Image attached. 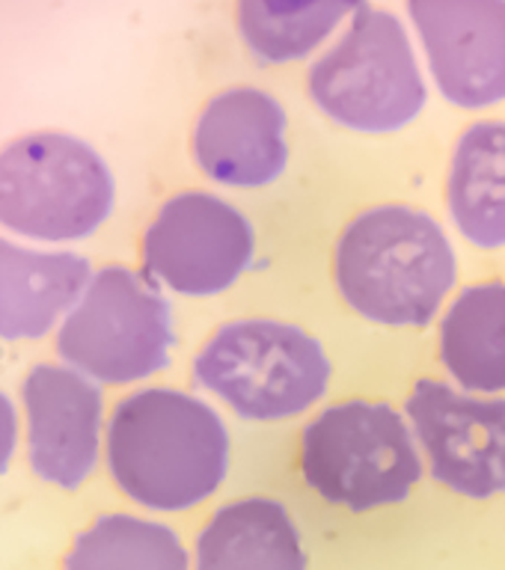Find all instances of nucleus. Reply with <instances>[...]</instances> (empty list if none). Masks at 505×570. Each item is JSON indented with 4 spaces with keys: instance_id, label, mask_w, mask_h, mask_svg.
<instances>
[{
    "instance_id": "nucleus-14",
    "label": "nucleus",
    "mask_w": 505,
    "mask_h": 570,
    "mask_svg": "<svg viewBox=\"0 0 505 570\" xmlns=\"http://www.w3.org/2000/svg\"><path fill=\"white\" fill-rule=\"evenodd\" d=\"M196 570H307V552L280 502L250 497L214 511L196 541Z\"/></svg>"
},
{
    "instance_id": "nucleus-7",
    "label": "nucleus",
    "mask_w": 505,
    "mask_h": 570,
    "mask_svg": "<svg viewBox=\"0 0 505 570\" xmlns=\"http://www.w3.org/2000/svg\"><path fill=\"white\" fill-rule=\"evenodd\" d=\"M310 98L355 131H399L426 107V80L405 27L392 12L363 7L348 33L307 78Z\"/></svg>"
},
{
    "instance_id": "nucleus-2",
    "label": "nucleus",
    "mask_w": 505,
    "mask_h": 570,
    "mask_svg": "<svg viewBox=\"0 0 505 570\" xmlns=\"http://www.w3.org/2000/svg\"><path fill=\"white\" fill-rule=\"evenodd\" d=\"M339 294L363 318L426 327L458 276L444 229L408 205L369 208L348 223L333 256Z\"/></svg>"
},
{
    "instance_id": "nucleus-1",
    "label": "nucleus",
    "mask_w": 505,
    "mask_h": 570,
    "mask_svg": "<svg viewBox=\"0 0 505 570\" xmlns=\"http://www.w3.org/2000/svg\"><path fill=\"white\" fill-rule=\"evenodd\" d=\"M110 479L149 511H185L212 497L230 470V434L205 401L152 386L123 399L107 422Z\"/></svg>"
},
{
    "instance_id": "nucleus-18",
    "label": "nucleus",
    "mask_w": 505,
    "mask_h": 570,
    "mask_svg": "<svg viewBox=\"0 0 505 570\" xmlns=\"http://www.w3.org/2000/svg\"><path fill=\"white\" fill-rule=\"evenodd\" d=\"M187 550L164 523L105 514L71 541L62 570H187Z\"/></svg>"
},
{
    "instance_id": "nucleus-10",
    "label": "nucleus",
    "mask_w": 505,
    "mask_h": 570,
    "mask_svg": "<svg viewBox=\"0 0 505 570\" xmlns=\"http://www.w3.org/2000/svg\"><path fill=\"white\" fill-rule=\"evenodd\" d=\"M27 461L36 479L75 490L101 454L105 399L96 381L66 363H39L21 383Z\"/></svg>"
},
{
    "instance_id": "nucleus-13",
    "label": "nucleus",
    "mask_w": 505,
    "mask_h": 570,
    "mask_svg": "<svg viewBox=\"0 0 505 570\" xmlns=\"http://www.w3.org/2000/svg\"><path fill=\"white\" fill-rule=\"evenodd\" d=\"M89 279L93 267L71 249L0 238V338L36 342L60 330Z\"/></svg>"
},
{
    "instance_id": "nucleus-12",
    "label": "nucleus",
    "mask_w": 505,
    "mask_h": 570,
    "mask_svg": "<svg viewBox=\"0 0 505 570\" xmlns=\"http://www.w3.org/2000/svg\"><path fill=\"white\" fill-rule=\"evenodd\" d=\"M285 110L256 87L214 96L194 128V158L217 185L265 187L289 164Z\"/></svg>"
},
{
    "instance_id": "nucleus-16",
    "label": "nucleus",
    "mask_w": 505,
    "mask_h": 570,
    "mask_svg": "<svg viewBox=\"0 0 505 570\" xmlns=\"http://www.w3.org/2000/svg\"><path fill=\"white\" fill-rule=\"evenodd\" d=\"M440 360L473 392L505 390V283L464 288L440 324Z\"/></svg>"
},
{
    "instance_id": "nucleus-3",
    "label": "nucleus",
    "mask_w": 505,
    "mask_h": 570,
    "mask_svg": "<svg viewBox=\"0 0 505 570\" xmlns=\"http://www.w3.org/2000/svg\"><path fill=\"white\" fill-rule=\"evenodd\" d=\"M116 181L80 137L36 131L0 151V226L48 247L75 244L105 226Z\"/></svg>"
},
{
    "instance_id": "nucleus-9",
    "label": "nucleus",
    "mask_w": 505,
    "mask_h": 570,
    "mask_svg": "<svg viewBox=\"0 0 505 570\" xmlns=\"http://www.w3.org/2000/svg\"><path fill=\"white\" fill-rule=\"evenodd\" d=\"M408 416L440 484L470 499L505 493L503 399H473L449 383L419 381Z\"/></svg>"
},
{
    "instance_id": "nucleus-17",
    "label": "nucleus",
    "mask_w": 505,
    "mask_h": 570,
    "mask_svg": "<svg viewBox=\"0 0 505 570\" xmlns=\"http://www.w3.org/2000/svg\"><path fill=\"white\" fill-rule=\"evenodd\" d=\"M363 7L366 0H239V33L259 60L292 62Z\"/></svg>"
},
{
    "instance_id": "nucleus-8",
    "label": "nucleus",
    "mask_w": 505,
    "mask_h": 570,
    "mask_svg": "<svg viewBox=\"0 0 505 570\" xmlns=\"http://www.w3.org/2000/svg\"><path fill=\"white\" fill-rule=\"evenodd\" d=\"M253 247V226L239 208L203 190H185L161 205L143 232V274L169 292L208 297L247 271Z\"/></svg>"
},
{
    "instance_id": "nucleus-11",
    "label": "nucleus",
    "mask_w": 505,
    "mask_h": 570,
    "mask_svg": "<svg viewBox=\"0 0 505 570\" xmlns=\"http://www.w3.org/2000/svg\"><path fill=\"white\" fill-rule=\"evenodd\" d=\"M437 89L458 107L505 98V0H408Z\"/></svg>"
},
{
    "instance_id": "nucleus-6",
    "label": "nucleus",
    "mask_w": 505,
    "mask_h": 570,
    "mask_svg": "<svg viewBox=\"0 0 505 570\" xmlns=\"http://www.w3.org/2000/svg\"><path fill=\"white\" fill-rule=\"evenodd\" d=\"M173 315L146 274L110 265L93 274L87 292L57 330V354L89 381H146L167 368Z\"/></svg>"
},
{
    "instance_id": "nucleus-4",
    "label": "nucleus",
    "mask_w": 505,
    "mask_h": 570,
    "mask_svg": "<svg viewBox=\"0 0 505 570\" xmlns=\"http://www.w3.org/2000/svg\"><path fill=\"white\" fill-rule=\"evenodd\" d=\"M194 377L239 416L274 422L298 416L324 395L330 360L319 338L294 324L232 321L196 354Z\"/></svg>"
},
{
    "instance_id": "nucleus-19",
    "label": "nucleus",
    "mask_w": 505,
    "mask_h": 570,
    "mask_svg": "<svg viewBox=\"0 0 505 570\" xmlns=\"http://www.w3.org/2000/svg\"><path fill=\"white\" fill-rule=\"evenodd\" d=\"M18 449V410L7 392L0 390V475L9 470Z\"/></svg>"
},
{
    "instance_id": "nucleus-5",
    "label": "nucleus",
    "mask_w": 505,
    "mask_h": 570,
    "mask_svg": "<svg viewBox=\"0 0 505 570\" xmlns=\"http://www.w3.org/2000/svg\"><path fill=\"white\" fill-rule=\"evenodd\" d=\"M301 472L328 502L360 514L408 499L423 475V461L396 410L346 401L303 428Z\"/></svg>"
},
{
    "instance_id": "nucleus-15",
    "label": "nucleus",
    "mask_w": 505,
    "mask_h": 570,
    "mask_svg": "<svg viewBox=\"0 0 505 570\" xmlns=\"http://www.w3.org/2000/svg\"><path fill=\"white\" fill-rule=\"evenodd\" d=\"M446 203L476 247H505V122H476L455 146Z\"/></svg>"
}]
</instances>
